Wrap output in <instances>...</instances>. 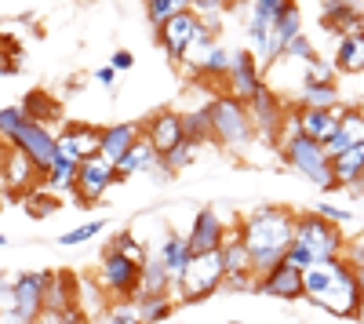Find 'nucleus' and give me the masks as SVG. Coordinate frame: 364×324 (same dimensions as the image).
Segmentation results:
<instances>
[{"label":"nucleus","instance_id":"obj_1","mask_svg":"<svg viewBox=\"0 0 364 324\" xmlns=\"http://www.w3.org/2000/svg\"><path fill=\"white\" fill-rule=\"evenodd\" d=\"M295 222H299L295 212L281 208V204H262V208H255L237 226L240 241H245V252H248V270L255 277H262L266 270H273L284 259V252L295 241Z\"/></svg>","mask_w":364,"mask_h":324},{"label":"nucleus","instance_id":"obj_2","mask_svg":"<svg viewBox=\"0 0 364 324\" xmlns=\"http://www.w3.org/2000/svg\"><path fill=\"white\" fill-rule=\"evenodd\" d=\"M302 299H310L317 310L339 317V320H350L364 299V291L346 262L331 259V262H314L302 274Z\"/></svg>","mask_w":364,"mask_h":324},{"label":"nucleus","instance_id":"obj_3","mask_svg":"<svg viewBox=\"0 0 364 324\" xmlns=\"http://www.w3.org/2000/svg\"><path fill=\"white\" fill-rule=\"evenodd\" d=\"M281 153H284V164L291 171H299L306 183H314L321 190H339L336 186V175H331V157L324 153L321 142L299 135V124H295L291 109H288L284 124H281Z\"/></svg>","mask_w":364,"mask_h":324},{"label":"nucleus","instance_id":"obj_4","mask_svg":"<svg viewBox=\"0 0 364 324\" xmlns=\"http://www.w3.org/2000/svg\"><path fill=\"white\" fill-rule=\"evenodd\" d=\"M208 113H211V142L226 146V150H245V146L255 139L248 106L240 99L219 95V99L208 102Z\"/></svg>","mask_w":364,"mask_h":324},{"label":"nucleus","instance_id":"obj_5","mask_svg":"<svg viewBox=\"0 0 364 324\" xmlns=\"http://www.w3.org/2000/svg\"><path fill=\"white\" fill-rule=\"evenodd\" d=\"M226 281V270H223V259L219 252H208V255H190L186 270L178 274L175 281V291H178V303H200L208 296H215Z\"/></svg>","mask_w":364,"mask_h":324},{"label":"nucleus","instance_id":"obj_6","mask_svg":"<svg viewBox=\"0 0 364 324\" xmlns=\"http://www.w3.org/2000/svg\"><path fill=\"white\" fill-rule=\"evenodd\" d=\"M295 244L306 248L314 262H331V259H343L346 237H343V230L336 222L321 219L317 212H306L295 222Z\"/></svg>","mask_w":364,"mask_h":324},{"label":"nucleus","instance_id":"obj_7","mask_svg":"<svg viewBox=\"0 0 364 324\" xmlns=\"http://www.w3.org/2000/svg\"><path fill=\"white\" fill-rule=\"evenodd\" d=\"M139 277H142V266H135L132 259L117 255L109 244L102 252V262H99V274H95V284L106 299H135L139 291Z\"/></svg>","mask_w":364,"mask_h":324},{"label":"nucleus","instance_id":"obj_8","mask_svg":"<svg viewBox=\"0 0 364 324\" xmlns=\"http://www.w3.org/2000/svg\"><path fill=\"white\" fill-rule=\"evenodd\" d=\"M11 146H18V150L33 161V168H37L41 175H48V168H51L55 157H58V139H55V131L44 128V124H33V121L22 124V131L15 135Z\"/></svg>","mask_w":364,"mask_h":324},{"label":"nucleus","instance_id":"obj_9","mask_svg":"<svg viewBox=\"0 0 364 324\" xmlns=\"http://www.w3.org/2000/svg\"><path fill=\"white\" fill-rule=\"evenodd\" d=\"M262 73H266V70H262V63H259L252 51H233L230 73H226V84H230L226 95H233V99H240V102H248L252 95H259L262 87H266Z\"/></svg>","mask_w":364,"mask_h":324},{"label":"nucleus","instance_id":"obj_10","mask_svg":"<svg viewBox=\"0 0 364 324\" xmlns=\"http://www.w3.org/2000/svg\"><path fill=\"white\" fill-rule=\"evenodd\" d=\"M44 175L33 168V161H29L18 146H4L0 150V190L4 193H29L33 190V183H41Z\"/></svg>","mask_w":364,"mask_h":324},{"label":"nucleus","instance_id":"obj_11","mask_svg":"<svg viewBox=\"0 0 364 324\" xmlns=\"http://www.w3.org/2000/svg\"><path fill=\"white\" fill-rule=\"evenodd\" d=\"M245 106H248V117H252L255 135H259V139H266V142H277V139H281V124H284L288 109L277 102V95L269 92V84L262 87L259 95H252Z\"/></svg>","mask_w":364,"mask_h":324},{"label":"nucleus","instance_id":"obj_12","mask_svg":"<svg viewBox=\"0 0 364 324\" xmlns=\"http://www.w3.org/2000/svg\"><path fill=\"white\" fill-rule=\"evenodd\" d=\"M233 226L215 212V208H200L197 215H193V226H190V233H186V248H190V255H208V252H219V244H223V237L230 233Z\"/></svg>","mask_w":364,"mask_h":324},{"label":"nucleus","instance_id":"obj_13","mask_svg":"<svg viewBox=\"0 0 364 324\" xmlns=\"http://www.w3.org/2000/svg\"><path fill=\"white\" fill-rule=\"evenodd\" d=\"M117 179H120L117 164H109L106 157H91V161H84V164L77 168V186H73V193L80 197V204H95V200H102V193H106Z\"/></svg>","mask_w":364,"mask_h":324},{"label":"nucleus","instance_id":"obj_14","mask_svg":"<svg viewBox=\"0 0 364 324\" xmlns=\"http://www.w3.org/2000/svg\"><path fill=\"white\" fill-rule=\"evenodd\" d=\"M146 142L154 146L157 157L175 153L182 142H186V131H182V113L178 109H161L146 121Z\"/></svg>","mask_w":364,"mask_h":324},{"label":"nucleus","instance_id":"obj_15","mask_svg":"<svg viewBox=\"0 0 364 324\" xmlns=\"http://www.w3.org/2000/svg\"><path fill=\"white\" fill-rule=\"evenodd\" d=\"M197 29H200V18L190 8L171 15L164 26H157V40H161V48H164V55L171 58V63H182V55H186V48L193 44Z\"/></svg>","mask_w":364,"mask_h":324},{"label":"nucleus","instance_id":"obj_16","mask_svg":"<svg viewBox=\"0 0 364 324\" xmlns=\"http://www.w3.org/2000/svg\"><path fill=\"white\" fill-rule=\"evenodd\" d=\"M44 284H48V270H33V274H18L15 277V317L22 324H33L44 310Z\"/></svg>","mask_w":364,"mask_h":324},{"label":"nucleus","instance_id":"obj_17","mask_svg":"<svg viewBox=\"0 0 364 324\" xmlns=\"http://www.w3.org/2000/svg\"><path fill=\"white\" fill-rule=\"evenodd\" d=\"M58 139V153L84 164L91 157H99V146H102V128H91V124H66L63 131L55 135Z\"/></svg>","mask_w":364,"mask_h":324},{"label":"nucleus","instance_id":"obj_18","mask_svg":"<svg viewBox=\"0 0 364 324\" xmlns=\"http://www.w3.org/2000/svg\"><path fill=\"white\" fill-rule=\"evenodd\" d=\"M255 291H262V296L269 299H284V303H295L302 299V274L295 266H288V262L281 259L273 270H266L259 281H255Z\"/></svg>","mask_w":364,"mask_h":324},{"label":"nucleus","instance_id":"obj_19","mask_svg":"<svg viewBox=\"0 0 364 324\" xmlns=\"http://www.w3.org/2000/svg\"><path fill=\"white\" fill-rule=\"evenodd\" d=\"M295 124H299V135H306L314 142H328L331 135L339 131V117H343V106H331V109H306V106H295L291 109Z\"/></svg>","mask_w":364,"mask_h":324},{"label":"nucleus","instance_id":"obj_20","mask_svg":"<svg viewBox=\"0 0 364 324\" xmlns=\"http://www.w3.org/2000/svg\"><path fill=\"white\" fill-rule=\"evenodd\" d=\"M299 33H302V15H299L295 4H288V8L277 15V22L269 26V40H266V55H262V70L277 63V58L284 55V48H288V40H295Z\"/></svg>","mask_w":364,"mask_h":324},{"label":"nucleus","instance_id":"obj_21","mask_svg":"<svg viewBox=\"0 0 364 324\" xmlns=\"http://www.w3.org/2000/svg\"><path fill=\"white\" fill-rule=\"evenodd\" d=\"M321 26L336 37H346V33H360L364 29V15L357 11V0H324Z\"/></svg>","mask_w":364,"mask_h":324},{"label":"nucleus","instance_id":"obj_22","mask_svg":"<svg viewBox=\"0 0 364 324\" xmlns=\"http://www.w3.org/2000/svg\"><path fill=\"white\" fill-rule=\"evenodd\" d=\"M353 146H364V109H360V106H353V109L343 106L339 131L324 142V153H328V157H339V153L353 150Z\"/></svg>","mask_w":364,"mask_h":324},{"label":"nucleus","instance_id":"obj_23","mask_svg":"<svg viewBox=\"0 0 364 324\" xmlns=\"http://www.w3.org/2000/svg\"><path fill=\"white\" fill-rule=\"evenodd\" d=\"M44 310L66 317L77 310V284L70 274H51L48 270V284H44Z\"/></svg>","mask_w":364,"mask_h":324},{"label":"nucleus","instance_id":"obj_24","mask_svg":"<svg viewBox=\"0 0 364 324\" xmlns=\"http://www.w3.org/2000/svg\"><path fill=\"white\" fill-rule=\"evenodd\" d=\"M139 139H142V124H132V121H128V124H109V128H102L99 157H106L109 164H117Z\"/></svg>","mask_w":364,"mask_h":324},{"label":"nucleus","instance_id":"obj_25","mask_svg":"<svg viewBox=\"0 0 364 324\" xmlns=\"http://www.w3.org/2000/svg\"><path fill=\"white\" fill-rule=\"evenodd\" d=\"M175 281L168 277V270L161 266L157 255H149L142 262V277H139V291H135V303L139 299H157V296H171Z\"/></svg>","mask_w":364,"mask_h":324},{"label":"nucleus","instance_id":"obj_26","mask_svg":"<svg viewBox=\"0 0 364 324\" xmlns=\"http://www.w3.org/2000/svg\"><path fill=\"white\" fill-rule=\"evenodd\" d=\"M331 175H336V186H350V190H364V146L331 157Z\"/></svg>","mask_w":364,"mask_h":324},{"label":"nucleus","instance_id":"obj_27","mask_svg":"<svg viewBox=\"0 0 364 324\" xmlns=\"http://www.w3.org/2000/svg\"><path fill=\"white\" fill-rule=\"evenodd\" d=\"M157 259H161V266L168 270V277L178 281V274L186 270V262H190L186 237H182V233H175V230H168L164 241H161V248H157Z\"/></svg>","mask_w":364,"mask_h":324},{"label":"nucleus","instance_id":"obj_28","mask_svg":"<svg viewBox=\"0 0 364 324\" xmlns=\"http://www.w3.org/2000/svg\"><path fill=\"white\" fill-rule=\"evenodd\" d=\"M306 109H331L339 106V87L336 80H299V102Z\"/></svg>","mask_w":364,"mask_h":324},{"label":"nucleus","instance_id":"obj_29","mask_svg":"<svg viewBox=\"0 0 364 324\" xmlns=\"http://www.w3.org/2000/svg\"><path fill=\"white\" fill-rule=\"evenodd\" d=\"M336 70L339 73H364V29L346 33L336 44Z\"/></svg>","mask_w":364,"mask_h":324},{"label":"nucleus","instance_id":"obj_30","mask_svg":"<svg viewBox=\"0 0 364 324\" xmlns=\"http://www.w3.org/2000/svg\"><path fill=\"white\" fill-rule=\"evenodd\" d=\"M157 164H161V157L154 153V146H149L146 139H139V142L132 146V150L117 161V175H120V179H128V175L149 171V168H157Z\"/></svg>","mask_w":364,"mask_h":324},{"label":"nucleus","instance_id":"obj_31","mask_svg":"<svg viewBox=\"0 0 364 324\" xmlns=\"http://www.w3.org/2000/svg\"><path fill=\"white\" fill-rule=\"evenodd\" d=\"M219 259H223L226 277H230V274H245V270H248V252H245V241H240L237 226L223 237V244H219Z\"/></svg>","mask_w":364,"mask_h":324},{"label":"nucleus","instance_id":"obj_32","mask_svg":"<svg viewBox=\"0 0 364 324\" xmlns=\"http://www.w3.org/2000/svg\"><path fill=\"white\" fill-rule=\"evenodd\" d=\"M22 113H26L33 124H44V128H48L51 121H58V113H63V109H58V102H55L48 92H29L26 102H22Z\"/></svg>","mask_w":364,"mask_h":324},{"label":"nucleus","instance_id":"obj_33","mask_svg":"<svg viewBox=\"0 0 364 324\" xmlns=\"http://www.w3.org/2000/svg\"><path fill=\"white\" fill-rule=\"evenodd\" d=\"M77 161H70V157H63L58 153L55 157V164L48 168V175H44V186L51 190V193H66V190H73L77 186Z\"/></svg>","mask_w":364,"mask_h":324},{"label":"nucleus","instance_id":"obj_34","mask_svg":"<svg viewBox=\"0 0 364 324\" xmlns=\"http://www.w3.org/2000/svg\"><path fill=\"white\" fill-rule=\"evenodd\" d=\"M91 324H142L139 303L135 299H109L99 317H91Z\"/></svg>","mask_w":364,"mask_h":324},{"label":"nucleus","instance_id":"obj_35","mask_svg":"<svg viewBox=\"0 0 364 324\" xmlns=\"http://www.w3.org/2000/svg\"><path fill=\"white\" fill-rule=\"evenodd\" d=\"M182 131H186V142H193V146L211 142V113H208V106H197V109L182 113Z\"/></svg>","mask_w":364,"mask_h":324},{"label":"nucleus","instance_id":"obj_36","mask_svg":"<svg viewBox=\"0 0 364 324\" xmlns=\"http://www.w3.org/2000/svg\"><path fill=\"white\" fill-rule=\"evenodd\" d=\"M109 248H113L117 255H124V259H132L135 266H142V262L149 259V248H146V244H142V241L135 237V233H128V230H124V233H117V237L109 241Z\"/></svg>","mask_w":364,"mask_h":324},{"label":"nucleus","instance_id":"obj_37","mask_svg":"<svg viewBox=\"0 0 364 324\" xmlns=\"http://www.w3.org/2000/svg\"><path fill=\"white\" fill-rule=\"evenodd\" d=\"M106 226H109L106 219H91V222H84V226H73V230H66L63 237H58V244H66V248L87 244V241H95V237H99V233H102Z\"/></svg>","mask_w":364,"mask_h":324},{"label":"nucleus","instance_id":"obj_38","mask_svg":"<svg viewBox=\"0 0 364 324\" xmlns=\"http://www.w3.org/2000/svg\"><path fill=\"white\" fill-rule=\"evenodd\" d=\"M186 8H190V0H146V18L154 22V29H157V26H164L171 15L186 11Z\"/></svg>","mask_w":364,"mask_h":324},{"label":"nucleus","instance_id":"obj_39","mask_svg":"<svg viewBox=\"0 0 364 324\" xmlns=\"http://www.w3.org/2000/svg\"><path fill=\"white\" fill-rule=\"evenodd\" d=\"M26 121H29V117L22 113V106H4V109H0V142L11 146Z\"/></svg>","mask_w":364,"mask_h":324},{"label":"nucleus","instance_id":"obj_40","mask_svg":"<svg viewBox=\"0 0 364 324\" xmlns=\"http://www.w3.org/2000/svg\"><path fill=\"white\" fill-rule=\"evenodd\" d=\"M139 317L142 324H161L171 317V296H157V299H139Z\"/></svg>","mask_w":364,"mask_h":324},{"label":"nucleus","instance_id":"obj_41","mask_svg":"<svg viewBox=\"0 0 364 324\" xmlns=\"http://www.w3.org/2000/svg\"><path fill=\"white\" fill-rule=\"evenodd\" d=\"M22 204H26V212L33 215V219H48V215H51V212L58 208V197H55L51 190H37V193L29 190Z\"/></svg>","mask_w":364,"mask_h":324},{"label":"nucleus","instance_id":"obj_42","mask_svg":"<svg viewBox=\"0 0 364 324\" xmlns=\"http://www.w3.org/2000/svg\"><path fill=\"white\" fill-rule=\"evenodd\" d=\"M288 4H295V0H248V15L259 18V22H266V26H273V22H277V15Z\"/></svg>","mask_w":364,"mask_h":324},{"label":"nucleus","instance_id":"obj_43","mask_svg":"<svg viewBox=\"0 0 364 324\" xmlns=\"http://www.w3.org/2000/svg\"><path fill=\"white\" fill-rule=\"evenodd\" d=\"M197 150H200V146H193V142H182V146H178V150H175V153H168V157H161V164H157V168H164L168 175H175L178 168H190V164H193V157H197Z\"/></svg>","mask_w":364,"mask_h":324},{"label":"nucleus","instance_id":"obj_44","mask_svg":"<svg viewBox=\"0 0 364 324\" xmlns=\"http://www.w3.org/2000/svg\"><path fill=\"white\" fill-rule=\"evenodd\" d=\"M281 58H288V63H314L317 58V51H314V44L306 40V37H295V40H288V48H284V55Z\"/></svg>","mask_w":364,"mask_h":324},{"label":"nucleus","instance_id":"obj_45","mask_svg":"<svg viewBox=\"0 0 364 324\" xmlns=\"http://www.w3.org/2000/svg\"><path fill=\"white\" fill-rule=\"evenodd\" d=\"M18 66H22L18 44L8 40V37H0V73H18Z\"/></svg>","mask_w":364,"mask_h":324},{"label":"nucleus","instance_id":"obj_46","mask_svg":"<svg viewBox=\"0 0 364 324\" xmlns=\"http://www.w3.org/2000/svg\"><path fill=\"white\" fill-rule=\"evenodd\" d=\"M314 212H317L321 219H328V222H336V226H357V215H353L350 208H336V204H328V200H321Z\"/></svg>","mask_w":364,"mask_h":324},{"label":"nucleus","instance_id":"obj_47","mask_svg":"<svg viewBox=\"0 0 364 324\" xmlns=\"http://www.w3.org/2000/svg\"><path fill=\"white\" fill-rule=\"evenodd\" d=\"M284 262H288V266H295L299 274H306V270L314 266V259H310V252H306V248H299L295 241H291V248L284 252Z\"/></svg>","mask_w":364,"mask_h":324},{"label":"nucleus","instance_id":"obj_48","mask_svg":"<svg viewBox=\"0 0 364 324\" xmlns=\"http://www.w3.org/2000/svg\"><path fill=\"white\" fill-rule=\"evenodd\" d=\"M255 281H259V277H255L252 270H245V274H230V277L223 281V288H226V291H255Z\"/></svg>","mask_w":364,"mask_h":324},{"label":"nucleus","instance_id":"obj_49","mask_svg":"<svg viewBox=\"0 0 364 324\" xmlns=\"http://www.w3.org/2000/svg\"><path fill=\"white\" fill-rule=\"evenodd\" d=\"M132 66H135V55H132V51H113V55H109V70L128 73Z\"/></svg>","mask_w":364,"mask_h":324},{"label":"nucleus","instance_id":"obj_50","mask_svg":"<svg viewBox=\"0 0 364 324\" xmlns=\"http://www.w3.org/2000/svg\"><path fill=\"white\" fill-rule=\"evenodd\" d=\"M15 284V281H11ZM8 281H0V313H11L15 310V288Z\"/></svg>","mask_w":364,"mask_h":324},{"label":"nucleus","instance_id":"obj_51","mask_svg":"<svg viewBox=\"0 0 364 324\" xmlns=\"http://www.w3.org/2000/svg\"><path fill=\"white\" fill-rule=\"evenodd\" d=\"M95 80H99L102 87H109V92H113V87H117V70H109V66H102V70L95 73Z\"/></svg>","mask_w":364,"mask_h":324},{"label":"nucleus","instance_id":"obj_52","mask_svg":"<svg viewBox=\"0 0 364 324\" xmlns=\"http://www.w3.org/2000/svg\"><path fill=\"white\" fill-rule=\"evenodd\" d=\"M33 324H63V317H58V313H48V310H41V317H37Z\"/></svg>","mask_w":364,"mask_h":324},{"label":"nucleus","instance_id":"obj_53","mask_svg":"<svg viewBox=\"0 0 364 324\" xmlns=\"http://www.w3.org/2000/svg\"><path fill=\"white\" fill-rule=\"evenodd\" d=\"M63 324H87V320H84V313H80V310H73V313H66V317H63Z\"/></svg>","mask_w":364,"mask_h":324},{"label":"nucleus","instance_id":"obj_54","mask_svg":"<svg viewBox=\"0 0 364 324\" xmlns=\"http://www.w3.org/2000/svg\"><path fill=\"white\" fill-rule=\"evenodd\" d=\"M0 324H22L15 313H0Z\"/></svg>","mask_w":364,"mask_h":324},{"label":"nucleus","instance_id":"obj_55","mask_svg":"<svg viewBox=\"0 0 364 324\" xmlns=\"http://www.w3.org/2000/svg\"><path fill=\"white\" fill-rule=\"evenodd\" d=\"M353 320H357V324H364V299H360V306H357V313H353Z\"/></svg>","mask_w":364,"mask_h":324},{"label":"nucleus","instance_id":"obj_56","mask_svg":"<svg viewBox=\"0 0 364 324\" xmlns=\"http://www.w3.org/2000/svg\"><path fill=\"white\" fill-rule=\"evenodd\" d=\"M230 4H233V8H237V4H248V0H230Z\"/></svg>","mask_w":364,"mask_h":324},{"label":"nucleus","instance_id":"obj_57","mask_svg":"<svg viewBox=\"0 0 364 324\" xmlns=\"http://www.w3.org/2000/svg\"><path fill=\"white\" fill-rule=\"evenodd\" d=\"M4 244H8V237H4V233H0V248H4Z\"/></svg>","mask_w":364,"mask_h":324},{"label":"nucleus","instance_id":"obj_58","mask_svg":"<svg viewBox=\"0 0 364 324\" xmlns=\"http://www.w3.org/2000/svg\"><path fill=\"white\" fill-rule=\"evenodd\" d=\"M230 324H240V320H230Z\"/></svg>","mask_w":364,"mask_h":324},{"label":"nucleus","instance_id":"obj_59","mask_svg":"<svg viewBox=\"0 0 364 324\" xmlns=\"http://www.w3.org/2000/svg\"><path fill=\"white\" fill-rule=\"evenodd\" d=\"M360 109H364V99H360Z\"/></svg>","mask_w":364,"mask_h":324},{"label":"nucleus","instance_id":"obj_60","mask_svg":"<svg viewBox=\"0 0 364 324\" xmlns=\"http://www.w3.org/2000/svg\"><path fill=\"white\" fill-rule=\"evenodd\" d=\"M0 150H4V142H0Z\"/></svg>","mask_w":364,"mask_h":324}]
</instances>
